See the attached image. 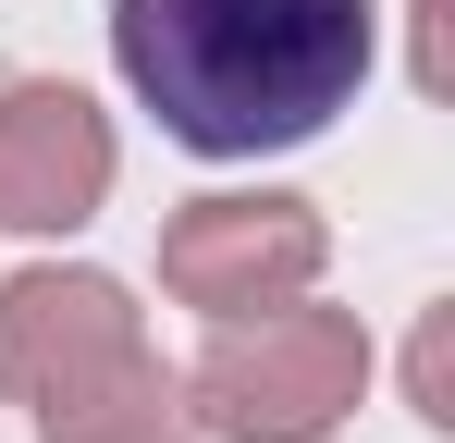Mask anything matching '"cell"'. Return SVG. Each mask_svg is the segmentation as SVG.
<instances>
[{
	"label": "cell",
	"mask_w": 455,
	"mask_h": 443,
	"mask_svg": "<svg viewBox=\"0 0 455 443\" xmlns=\"http://www.w3.org/2000/svg\"><path fill=\"white\" fill-rule=\"evenodd\" d=\"M37 443H197L185 369H160V345L86 369L75 394H50V407H37Z\"/></svg>",
	"instance_id": "cell-6"
},
{
	"label": "cell",
	"mask_w": 455,
	"mask_h": 443,
	"mask_svg": "<svg viewBox=\"0 0 455 443\" xmlns=\"http://www.w3.org/2000/svg\"><path fill=\"white\" fill-rule=\"evenodd\" d=\"M357 394H370V333L307 295L210 320V358L185 369L197 443H320L357 419Z\"/></svg>",
	"instance_id": "cell-2"
},
{
	"label": "cell",
	"mask_w": 455,
	"mask_h": 443,
	"mask_svg": "<svg viewBox=\"0 0 455 443\" xmlns=\"http://www.w3.org/2000/svg\"><path fill=\"white\" fill-rule=\"evenodd\" d=\"M320 259H332V222L283 197V185H259V197H197V210H172L160 234V284L185 295L197 320H246V308H283V295L320 284Z\"/></svg>",
	"instance_id": "cell-3"
},
{
	"label": "cell",
	"mask_w": 455,
	"mask_h": 443,
	"mask_svg": "<svg viewBox=\"0 0 455 443\" xmlns=\"http://www.w3.org/2000/svg\"><path fill=\"white\" fill-rule=\"evenodd\" d=\"M111 62L197 160L307 148L381 62V0H111Z\"/></svg>",
	"instance_id": "cell-1"
},
{
	"label": "cell",
	"mask_w": 455,
	"mask_h": 443,
	"mask_svg": "<svg viewBox=\"0 0 455 443\" xmlns=\"http://www.w3.org/2000/svg\"><path fill=\"white\" fill-rule=\"evenodd\" d=\"M148 345V308L111 284V271H12L0 284V394L12 407H50V394H75L86 369L136 358Z\"/></svg>",
	"instance_id": "cell-5"
},
{
	"label": "cell",
	"mask_w": 455,
	"mask_h": 443,
	"mask_svg": "<svg viewBox=\"0 0 455 443\" xmlns=\"http://www.w3.org/2000/svg\"><path fill=\"white\" fill-rule=\"evenodd\" d=\"M406 394H419V419H431V431H455V407H443V308L419 320V358H406Z\"/></svg>",
	"instance_id": "cell-7"
},
{
	"label": "cell",
	"mask_w": 455,
	"mask_h": 443,
	"mask_svg": "<svg viewBox=\"0 0 455 443\" xmlns=\"http://www.w3.org/2000/svg\"><path fill=\"white\" fill-rule=\"evenodd\" d=\"M111 111L62 74H12L0 86V234H75L111 197Z\"/></svg>",
	"instance_id": "cell-4"
}]
</instances>
